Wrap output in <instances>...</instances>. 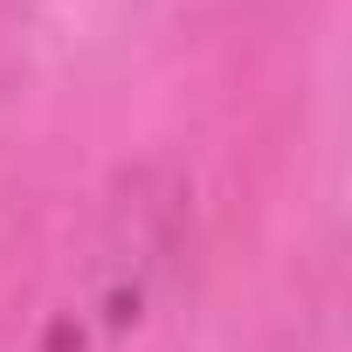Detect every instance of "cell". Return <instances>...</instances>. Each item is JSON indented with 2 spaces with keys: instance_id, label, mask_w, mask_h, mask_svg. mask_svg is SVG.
<instances>
[{
  "instance_id": "cell-1",
  "label": "cell",
  "mask_w": 352,
  "mask_h": 352,
  "mask_svg": "<svg viewBox=\"0 0 352 352\" xmlns=\"http://www.w3.org/2000/svg\"><path fill=\"white\" fill-rule=\"evenodd\" d=\"M194 201L173 166H131L69 221L0 318V352H138L180 283Z\"/></svg>"
}]
</instances>
